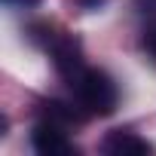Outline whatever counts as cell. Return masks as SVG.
Returning a JSON list of instances; mask_svg holds the SVG:
<instances>
[{
	"instance_id": "cell-1",
	"label": "cell",
	"mask_w": 156,
	"mask_h": 156,
	"mask_svg": "<svg viewBox=\"0 0 156 156\" xmlns=\"http://www.w3.org/2000/svg\"><path fill=\"white\" fill-rule=\"evenodd\" d=\"M73 89V98L86 113L92 116H107L116 110V101H119V92H116V83L98 67H86L76 80L67 83Z\"/></svg>"
},
{
	"instance_id": "cell-7",
	"label": "cell",
	"mask_w": 156,
	"mask_h": 156,
	"mask_svg": "<svg viewBox=\"0 0 156 156\" xmlns=\"http://www.w3.org/2000/svg\"><path fill=\"white\" fill-rule=\"evenodd\" d=\"M9 3H12V0H9ZM25 3H28V0H25Z\"/></svg>"
},
{
	"instance_id": "cell-5",
	"label": "cell",
	"mask_w": 156,
	"mask_h": 156,
	"mask_svg": "<svg viewBox=\"0 0 156 156\" xmlns=\"http://www.w3.org/2000/svg\"><path fill=\"white\" fill-rule=\"evenodd\" d=\"M43 119H52V122H58V126H76V122H83V116L76 113L73 107H67V104H61V101H46L43 104Z\"/></svg>"
},
{
	"instance_id": "cell-2",
	"label": "cell",
	"mask_w": 156,
	"mask_h": 156,
	"mask_svg": "<svg viewBox=\"0 0 156 156\" xmlns=\"http://www.w3.org/2000/svg\"><path fill=\"white\" fill-rule=\"evenodd\" d=\"M31 144H34V150H37L40 156H73V153H76V147H73V141L67 138L64 126H58V122H52V119H40V122L34 126Z\"/></svg>"
},
{
	"instance_id": "cell-4",
	"label": "cell",
	"mask_w": 156,
	"mask_h": 156,
	"mask_svg": "<svg viewBox=\"0 0 156 156\" xmlns=\"http://www.w3.org/2000/svg\"><path fill=\"white\" fill-rule=\"evenodd\" d=\"M101 150L107 156H150L153 153V147L144 138H138L135 132H110L104 138Z\"/></svg>"
},
{
	"instance_id": "cell-6",
	"label": "cell",
	"mask_w": 156,
	"mask_h": 156,
	"mask_svg": "<svg viewBox=\"0 0 156 156\" xmlns=\"http://www.w3.org/2000/svg\"><path fill=\"white\" fill-rule=\"evenodd\" d=\"M141 46H144V52L156 61V28H150L147 34H144V40H141Z\"/></svg>"
},
{
	"instance_id": "cell-3",
	"label": "cell",
	"mask_w": 156,
	"mask_h": 156,
	"mask_svg": "<svg viewBox=\"0 0 156 156\" xmlns=\"http://www.w3.org/2000/svg\"><path fill=\"white\" fill-rule=\"evenodd\" d=\"M49 52H52L55 70L64 76L67 83H70V80H76V76L86 70L83 49H80V43H76V40H70V37H55V40H52V46H49Z\"/></svg>"
}]
</instances>
